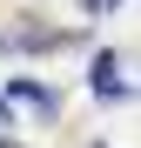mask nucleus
Listing matches in <instances>:
<instances>
[{"instance_id": "obj_1", "label": "nucleus", "mask_w": 141, "mask_h": 148, "mask_svg": "<svg viewBox=\"0 0 141 148\" xmlns=\"http://www.w3.org/2000/svg\"><path fill=\"white\" fill-rule=\"evenodd\" d=\"M87 81H94V94H101V101H128V94H134V88H128V61L108 54V47L87 61Z\"/></svg>"}, {"instance_id": "obj_2", "label": "nucleus", "mask_w": 141, "mask_h": 148, "mask_svg": "<svg viewBox=\"0 0 141 148\" xmlns=\"http://www.w3.org/2000/svg\"><path fill=\"white\" fill-rule=\"evenodd\" d=\"M7 47H20V54H61V47H67V34H54V27H47V34H20V40H7Z\"/></svg>"}, {"instance_id": "obj_3", "label": "nucleus", "mask_w": 141, "mask_h": 148, "mask_svg": "<svg viewBox=\"0 0 141 148\" xmlns=\"http://www.w3.org/2000/svg\"><path fill=\"white\" fill-rule=\"evenodd\" d=\"M14 101H27V108H47V114L61 108V101H54V88H40V81H14Z\"/></svg>"}, {"instance_id": "obj_4", "label": "nucleus", "mask_w": 141, "mask_h": 148, "mask_svg": "<svg viewBox=\"0 0 141 148\" xmlns=\"http://www.w3.org/2000/svg\"><path fill=\"white\" fill-rule=\"evenodd\" d=\"M114 7V0H81V14H108Z\"/></svg>"}, {"instance_id": "obj_5", "label": "nucleus", "mask_w": 141, "mask_h": 148, "mask_svg": "<svg viewBox=\"0 0 141 148\" xmlns=\"http://www.w3.org/2000/svg\"><path fill=\"white\" fill-rule=\"evenodd\" d=\"M0 47H7V34H0Z\"/></svg>"}]
</instances>
